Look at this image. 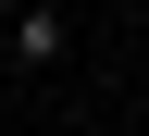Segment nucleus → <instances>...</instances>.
Listing matches in <instances>:
<instances>
[{"label": "nucleus", "mask_w": 149, "mask_h": 136, "mask_svg": "<svg viewBox=\"0 0 149 136\" xmlns=\"http://www.w3.org/2000/svg\"><path fill=\"white\" fill-rule=\"evenodd\" d=\"M62 37H74L62 0H37V12H13V62H62Z\"/></svg>", "instance_id": "1"}, {"label": "nucleus", "mask_w": 149, "mask_h": 136, "mask_svg": "<svg viewBox=\"0 0 149 136\" xmlns=\"http://www.w3.org/2000/svg\"><path fill=\"white\" fill-rule=\"evenodd\" d=\"M13 12H37V0H0V25H13Z\"/></svg>", "instance_id": "2"}]
</instances>
